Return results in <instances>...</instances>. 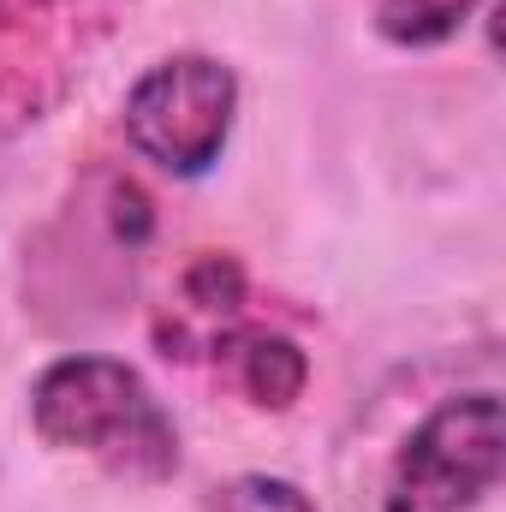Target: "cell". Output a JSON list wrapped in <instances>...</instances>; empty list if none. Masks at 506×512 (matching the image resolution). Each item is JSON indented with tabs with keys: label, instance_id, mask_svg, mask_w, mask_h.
Returning a JSON list of instances; mask_svg holds the SVG:
<instances>
[{
	"label": "cell",
	"instance_id": "6",
	"mask_svg": "<svg viewBox=\"0 0 506 512\" xmlns=\"http://www.w3.org/2000/svg\"><path fill=\"white\" fill-rule=\"evenodd\" d=\"M245 298V274L233 256H197L185 268V304L203 310V316H233Z\"/></svg>",
	"mask_w": 506,
	"mask_h": 512
},
{
	"label": "cell",
	"instance_id": "7",
	"mask_svg": "<svg viewBox=\"0 0 506 512\" xmlns=\"http://www.w3.org/2000/svg\"><path fill=\"white\" fill-rule=\"evenodd\" d=\"M203 512H316L292 483H274V477H239L227 489H215V501Z\"/></svg>",
	"mask_w": 506,
	"mask_h": 512
},
{
	"label": "cell",
	"instance_id": "1",
	"mask_svg": "<svg viewBox=\"0 0 506 512\" xmlns=\"http://www.w3.org/2000/svg\"><path fill=\"white\" fill-rule=\"evenodd\" d=\"M36 435L102 459L114 477L167 483L179 471V429L137 370L114 358H60L30 393Z\"/></svg>",
	"mask_w": 506,
	"mask_h": 512
},
{
	"label": "cell",
	"instance_id": "4",
	"mask_svg": "<svg viewBox=\"0 0 506 512\" xmlns=\"http://www.w3.org/2000/svg\"><path fill=\"white\" fill-rule=\"evenodd\" d=\"M227 358L239 370V387L251 393L256 405H274V411L292 405L304 393V376H310L304 352L292 340H280V334H233L227 340Z\"/></svg>",
	"mask_w": 506,
	"mask_h": 512
},
{
	"label": "cell",
	"instance_id": "5",
	"mask_svg": "<svg viewBox=\"0 0 506 512\" xmlns=\"http://www.w3.org/2000/svg\"><path fill=\"white\" fill-rule=\"evenodd\" d=\"M483 0H376V24L399 48H435L447 42Z\"/></svg>",
	"mask_w": 506,
	"mask_h": 512
},
{
	"label": "cell",
	"instance_id": "2",
	"mask_svg": "<svg viewBox=\"0 0 506 512\" xmlns=\"http://www.w3.org/2000/svg\"><path fill=\"white\" fill-rule=\"evenodd\" d=\"M501 399L465 393L435 405L399 447L387 477V512H465L501 483Z\"/></svg>",
	"mask_w": 506,
	"mask_h": 512
},
{
	"label": "cell",
	"instance_id": "3",
	"mask_svg": "<svg viewBox=\"0 0 506 512\" xmlns=\"http://www.w3.org/2000/svg\"><path fill=\"white\" fill-rule=\"evenodd\" d=\"M233 102H239V84L221 60L179 54L137 78V90L126 96V137L167 173L191 179L221 155Z\"/></svg>",
	"mask_w": 506,
	"mask_h": 512
}]
</instances>
